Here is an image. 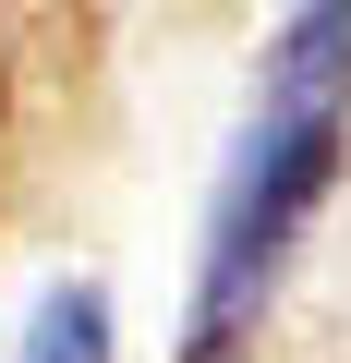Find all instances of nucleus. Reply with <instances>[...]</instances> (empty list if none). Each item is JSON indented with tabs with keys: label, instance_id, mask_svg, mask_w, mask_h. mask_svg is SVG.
<instances>
[{
	"label": "nucleus",
	"instance_id": "f257e3e1",
	"mask_svg": "<svg viewBox=\"0 0 351 363\" xmlns=\"http://www.w3.org/2000/svg\"><path fill=\"white\" fill-rule=\"evenodd\" d=\"M339 145H351V0H291V25L267 49V85H255V121L218 169V206H206V267H194V315H182V363H218L291 242L315 230L327 182H339Z\"/></svg>",
	"mask_w": 351,
	"mask_h": 363
},
{
	"label": "nucleus",
	"instance_id": "f03ea898",
	"mask_svg": "<svg viewBox=\"0 0 351 363\" xmlns=\"http://www.w3.org/2000/svg\"><path fill=\"white\" fill-rule=\"evenodd\" d=\"M25 363H109V303L97 291H49V315L25 327Z\"/></svg>",
	"mask_w": 351,
	"mask_h": 363
}]
</instances>
